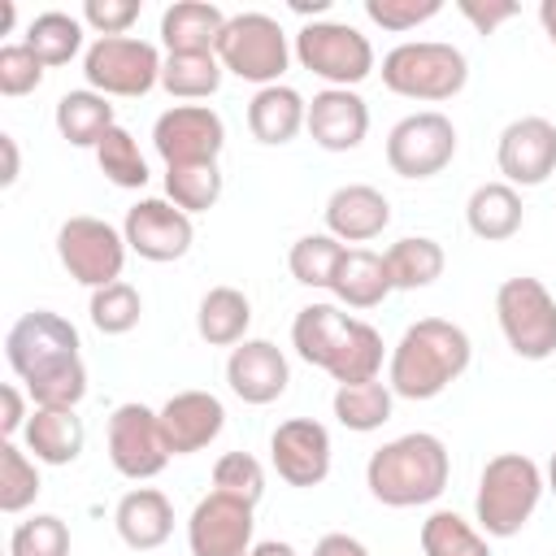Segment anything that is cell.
<instances>
[{"instance_id": "9c48e42d", "label": "cell", "mask_w": 556, "mask_h": 556, "mask_svg": "<svg viewBox=\"0 0 556 556\" xmlns=\"http://www.w3.org/2000/svg\"><path fill=\"white\" fill-rule=\"evenodd\" d=\"M126 252H130L126 235L117 226H109L104 217L78 213V217H65L61 230H56V261H61V269L74 282L91 287V291H100L109 282H122Z\"/></svg>"}, {"instance_id": "e0dca14e", "label": "cell", "mask_w": 556, "mask_h": 556, "mask_svg": "<svg viewBox=\"0 0 556 556\" xmlns=\"http://www.w3.org/2000/svg\"><path fill=\"white\" fill-rule=\"evenodd\" d=\"M269 465L287 486H321L330 478V430L313 417H287L269 434Z\"/></svg>"}, {"instance_id": "74e56055", "label": "cell", "mask_w": 556, "mask_h": 556, "mask_svg": "<svg viewBox=\"0 0 556 556\" xmlns=\"http://www.w3.org/2000/svg\"><path fill=\"white\" fill-rule=\"evenodd\" d=\"M96 165H100V174L113 182V187H126V191H139V187H148V161H143V152H139V143H135V135L126 130V126H113L104 139H100V148H96Z\"/></svg>"}, {"instance_id": "8992f818", "label": "cell", "mask_w": 556, "mask_h": 556, "mask_svg": "<svg viewBox=\"0 0 556 556\" xmlns=\"http://www.w3.org/2000/svg\"><path fill=\"white\" fill-rule=\"evenodd\" d=\"M469 83V61L460 48L443 43V39H413V43H395L382 56V87L404 96V100H421V104H439L460 96Z\"/></svg>"}, {"instance_id": "44dd1931", "label": "cell", "mask_w": 556, "mask_h": 556, "mask_svg": "<svg viewBox=\"0 0 556 556\" xmlns=\"http://www.w3.org/2000/svg\"><path fill=\"white\" fill-rule=\"evenodd\" d=\"M156 413H161V430L174 456L204 452L226 426V404L213 391H178Z\"/></svg>"}, {"instance_id": "f5cc1de1", "label": "cell", "mask_w": 556, "mask_h": 556, "mask_svg": "<svg viewBox=\"0 0 556 556\" xmlns=\"http://www.w3.org/2000/svg\"><path fill=\"white\" fill-rule=\"evenodd\" d=\"M13 22H17V9H13V0H0V30L9 35V30H13Z\"/></svg>"}, {"instance_id": "6da1fadb", "label": "cell", "mask_w": 556, "mask_h": 556, "mask_svg": "<svg viewBox=\"0 0 556 556\" xmlns=\"http://www.w3.org/2000/svg\"><path fill=\"white\" fill-rule=\"evenodd\" d=\"M78 330L52 308L22 313L4 334V356L35 408H78L87 395V365Z\"/></svg>"}, {"instance_id": "f1b7e54d", "label": "cell", "mask_w": 556, "mask_h": 556, "mask_svg": "<svg viewBox=\"0 0 556 556\" xmlns=\"http://www.w3.org/2000/svg\"><path fill=\"white\" fill-rule=\"evenodd\" d=\"M52 122H56V130H61V139H65L70 148H91V152H96L100 139L117 126L109 96H100V91H91V87L65 91V96L56 100Z\"/></svg>"}, {"instance_id": "8d00e7d4", "label": "cell", "mask_w": 556, "mask_h": 556, "mask_svg": "<svg viewBox=\"0 0 556 556\" xmlns=\"http://www.w3.org/2000/svg\"><path fill=\"white\" fill-rule=\"evenodd\" d=\"M43 491L39 482V460L17 447L13 439L0 443V513H26L35 504V495Z\"/></svg>"}, {"instance_id": "9a60e30c", "label": "cell", "mask_w": 556, "mask_h": 556, "mask_svg": "<svg viewBox=\"0 0 556 556\" xmlns=\"http://www.w3.org/2000/svg\"><path fill=\"white\" fill-rule=\"evenodd\" d=\"M256 504L239 500V495H226V491H208L191 517H187V547L191 556H248L256 543H252V530H256V517H252Z\"/></svg>"}, {"instance_id": "d6a6232c", "label": "cell", "mask_w": 556, "mask_h": 556, "mask_svg": "<svg viewBox=\"0 0 556 556\" xmlns=\"http://www.w3.org/2000/svg\"><path fill=\"white\" fill-rule=\"evenodd\" d=\"M48 70L52 65H70L83 52V17H70L61 9H48L39 17H30L26 39H22Z\"/></svg>"}, {"instance_id": "7402d4cb", "label": "cell", "mask_w": 556, "mask_h": 556, "mask_svg": "<svg viewBox=\"0 0 556 556\" xmlns=\"http://www.w3.org/2000/svg\"><path fill=\"white\" fill-rule=\"evenodd\" d=\"M326 235L339 243H369L391 226V200L369 182H343L326 200Z\"/></svg>"}, {"instance_id": "c3c4849f", "label": "cell", "mask_w": 556, "mask_h": 556, "mask_svg": "<svg viewBox=\"0 0 556 556\" xmlns=\"http://www.w3.org/2000/svg\"><path fill=\"white\" fill-rule=\"evenodd\" d=\"M313 556H369V547H365L361 539H352V534L334 530V534H321V539H317Z\"/></svg>"}, {"instance_id": "7c38bea8", "label": "cell", "mask_w": 556, "mask_h": 556, "mask_svg": "<svg viewBox=\"0 0 556 556\" xmlns=\"http://www.w3.org/2000/svg\"><path fill=\"white\" fill-rule=\"evenodd\" d=\"M456 156V126L439 109L408 113L387 135V165L400 178H434Z\"/></svg>"}, {"instance_id": "4316f807", "label": "cell", "mask_w": 556, "mask_h": 556, "mask_svg": "<svg viewBox=\"0 0 556 556\" xmlns=\"http://www.w3.org/2000/svg\"><path fill=\"white\" fill-rule=\"evenodd\" d=\"M526 222V208H521V191L508 187L504 178L500 182H482L469 191V204H465V226L482 239V243H504L521 230Z\"/></svg>"}, {"instance_id": "7bdbcfd3", "label": "cell", "mask_w": 556, "mask_h": 556, "mask_svg": "<svg viewBox=\"0 0 556 556\" xmlns=\"http://www.w3.org/2000/svg\"><path fill=\"white\" fill-rule=\"evenodd\" d=\"M443 13V0H365V17L382 30H417L421 22L439 17Z\"/></svg>"}, {"instance_id": "bcb514c9", "label": "cell", "mask_w": 556, "mask_h": 556, "mask_svg": "<svg viewBox=\"0 0 556 556\" xmlns=\"http://www.w3.org/2000/svg\"><path fill=\"white\" fill-rule=\"evenodd\" d=\"M456 9H460V17H465L478 35H495L504 22L517 17V4H513V0H456Z\"/></svg>"}, {"instance_id": "4dcf8cb0", "label": "cell", "mask_w": 556, "mask_h": 556, "mask_svg": "<svg viewBox=\"0 0 556 556\" xmlns=\"http://www.w3.org/2000/svg\"><path fill=\"white\" fill-rule=\"evenodd\" d=\"M382 265H387V278H391V291H421L430 282L443 278V248L439 239L430 235H404L395 239L387 252H382Z\"/></svg>"}, {"instance_id": "ee69618b", "label": "cell", "mask_w": 556, "mask_h": 556, "mask_svg": "<svg viewBox=\"0 0 556 556\" xmlns=\"http://www.w3.org/2000/svg\"><path fill=\"white\" fill-rule=\"evenodd\" d=\"M43 70L48 65L26 43H4L0 48V96H9V100L30 96L43 83Z\"/></svg>"}, {"instance_id": "f35d334b", "label": "cell", "mask_w": 556, "mask_h": 556, "mask_svg": "<svg viewBox=\"0 0 556 556\" xmlns=\"http://www.w3.org/2000/svg\"><path fill=\"white\" fill-rule=\"evenodd\" d=\"M165 195L182 213H208L222 200V169H217V161H208V165H169L165 169Z\"/></svg>"}, {"instance_id": "1f68e13d", "label": "cell", "mask_w": 556, "mask_h": 556, "mask_svg": "<svg viewBox=\"0 0 556 556\" xmlns=\"http://www.w3.org/2000/svg\"><path fill=\"white\" fill-rule=\"evenodd\" d=\"M391 404H395V391L387 382H343L334 387V417L343 430H356V434H369V430H382L391 421Z\"/></svg>"}, {"instance_id": "60d3db41", "label": "cell", "mask_w": 556, "mask_h": 556, "mask_svg": "<svg viewBox=\"0 0 556 556\" xmlns=\"http://www.w3.org/2000/svg\"><path fill=\"white\" fill-rule=\"evenodd\" d=\"M9 556H70V526L56 513H35L13 526Z\"/></svg>"}, {"instance_id": "4fadbf2b", "label": "cell", "mask_w": 556, "mask_h": 556, "mask_svg": "<svg viewBox=\"0 0 556 556\" xmlns=\"http://www.w3.org/2000/svg\"><path fill=\"white\" fill-rule=\"evenodd\" d=\"M169 456L174 452L165 443L156 408H148L139 400H126V404L113 408V417H109V460L122 478L148 482L169 465Z\"/></svg>"}, {"instance_id": "836d02e7", "label": "cell", "mask_w": 556, "mask_h": 556, "mask_svg": "<svg viewBox=\"0 0 556 556\" xmlns=\"http://www.w3.org/2000/svg\"><path fill=\"white\" fill-rule=\"evenodd\" d=\"M222 61L217 52H182V56H165L161 65V87L174 100H208L222 87Z\"/></svg>"}, {"instance_id": "f546056e", "label": "cell", "mask_w": 556, "mask_h": 556, "mask_svg": "<svg viewBox=\"0 0 556 556\" xmlns=\"http://www.w3.org/2000/svg\"><path fill=\"white\" fill-rule=\"evenodd\" d=\"M252 326V300L239 287H208L195 308V330L208 348H239Z\"/></svg>"}, {"instance_id": "f907efd6", "label": "cell", "mask_w": 556, "mask_h": 556, "mask_svg": "<svg viewBox=\"0 0 556 556\" xmlns=\"http://www.w3.org/2000/svg\"><path fill=\"white\" fill-rule=\"evenodd\" d=\"M248 556H300V552H295L287 539H265V543H256Z\"/></svg>"}, {"instance_id": "cb8c5ba5", "label": "cell", "mask_w": 556, "mask_h": 556, "mask_svg": "<svg viewBox=\"0 0 556 556\" xmlns=\"http://www.w3.org/2000/svg\"><path fill=\"white\" fill-rule=\"evenodd\" d=\"M83 443H87V426L78 408H30L22 447L39 465H74L83 456Z\"/></svg>"}, {"instance_id": "2e32d148", "label": "cell", "mask_w": 556, "mask_h": 556, "mask_svg": "<svg viewBox=\"0 0 556 556\" xmlns=\"http://www.w3.org/2000/svg\"><path fill=\"white\" fill-rule=\"evenodd\" d=\"M122 235H126V248L152 265H165V261H182L191 252V239H195V226H191V213L174 208L169 200H139L126 208V222H122Z\"/></svg>"}, {"instance_id": "5bb4252c", "label": "cell", "mask_w": 556, "mask_h": 556, "mask_svg": "<svg viewBox=\"0 0 556 556\" xmlns=\"http://www.w3.org/2000/svg\"><path fill=\"white\" fill-rule=\"evenodd\" d=\"M152 148L169 165H208L226 148V122L208 104H174L152 122Z\"/></svg>"}, {"instance_id": "7a4b0ae2", "label": "cell", "mask_w": 556, "mask_h": 556, "mask_svg": "<svg viewBox=\"0 0 556 556\" xmlns=\"http://www.w3.org/2000/svg\"><path fill=\"white\" fill-rule=\"evenodd\" d=\"M291 348L304 365L326 369L339 387L343 382H374L382 369V334L361 321L348 317L339 304H304L291 321Z\"/></svg>"}, {"instance_id": "5b68a950", "label": "cell", "mask_w": 556, "mask_h": 556, "mask_svg": "<svg viewBox=\"0 0 556 556\" xmlns=\"http://www.w3.org/2000/svg\"><path fill=\"white\" fill-rule=\"evenodd\" d=\"M547 482L543 469L526 452H500L482 465L478 495H473V517L486 539H513L521 526L534 517Z\"/></svg>"}, {"instance_id": "277c9868", "label": "cell", "mask_w": 556, "mask_h": 556, "mask_svg": "<svg viewBox=\"0 0 556 556\" xmlns=\"http://www.w3.org/2000/svg\"><path fill=\"white\" fill-rule=\"evenodd\" d=\"M447 478H452V456H447L443 439L430 430H408V434L382 443L365 460V486L387 508L434 504L447 491Z\"/></svg>"}, {"instance_id": "603a6c76", "label": "cell", "mask_w": 556, "mask_h": 556, "mask_svg": "<svg viewBox=\"0 0 556 556\" xmlns=\"http://www.w3.org/2000/svg\"><path fill=\"white\" fill-rule=\"evenodd\" d=\"M113 526H117V539L135 552H156L169 534H174V504L165 491L156 486H135L117 500L113 508Z\"/></svg>"}, {"instance_id": "ba28073f", "label": "cell", "mask_w": 556, "mask_h": 556, "mask_svg": "<svg viewBox=\"0 0 556 556\" xmlns=\"http://www.w3.org/2000/svg\"><path fill=\"white\" fill-rule=\"evenodd\" d=\"M495 317L521 361H547L556 352V300L539 278H504L495 291Z\"/></svg>"}, {"instance_id": "d590c367", "label": "cell", "mask_w": 556, "mask_h": 556, "mask_svg": "<svg viewBox=\"0 0 556 556\" xmlns=\"http://www.w3.org/2000/svg\"><path fill=\"white\" fill-rule=\"evenodd\" d=\"M421 556H491L482 530H473L460 513L434 508L421 521Z\"/></svg>"}, {"instance_id": "d6986e66", "label": "cell", "mask_w": 556, "mask_h": 556, "mask_svg": "<svg viewBox=\"0 0 556 556\" xmlns=\"http://www.w3.org/2000/svg\"><path fill=\"white\" fill-rule=\"evenodd\" d=\"M291 382V365L282 356V348H274L269 339H243L239 348H230L226 356V387L243 400V404H274Z\"/></svg>"}, {"instance_id": "30bf717a", "label": "cell", "mask_w": 556, "mask_h": 556, "mask_svg": "<svg viewBox=\"0 0 556 556\" xmlns=\"http://www.w3.org/2000/svg\"><path fill=\"white\" fill-rule=\"evenodd\" d=\"M295 61L326 87H356L374 74V43L348 22H304L295 35Z\"/></svg>"}, {"instance_id": "f6af8a7d", "label": "cell", "mask_w": 556, "mask_h": 556, "mask_svg": "<svg viewBox=\"0 0 556 556\" xmlns=\"http://www.w3.org/2000/svg\"><path fill=\"white\" fill-rule=\"evenodd\" d=\"M139 0H87L83 4V26H91L100 39H113V35H126L135 22H139Z\"/></svg>"}, {"instance_id": "3957f363", "label": "cell", "mask_w": 556, "mask_h": 556, "mask_svg": "<svg viewBox=\"0 0 556 556\" xmlns=\"http://www.w3.org/2000/svg\"><path fill=\"white\" fill-rule=\"evenodd\" d=\"M469 361H473V343L456 321L421 317L391 348L387 387L400 400H434L469 369Z\"/></svg>"}, {"instance_id": "83f0119b", "label": "cell", "mask_w": 556, "mask_h": 556, "mask_svg": "<svg viewBox=\"0 0 556 556\" xmlns=\"http://www.w3.org/2000/svg\"><path fill=\"white\" fill-rule=\"evenodd\" d=\"M330 295L343 304V308H378L387 295H391V278H387V265L378 252L369 248H348L339 269H334V282H330Z\"/></svg>"}, {"instance_id": "db71d44e", "label": "cell", "mask_w": 556, "mask_h": 556, "mask_svg": "<svg viewBox=\"0 0 556 556\" xmlns=\"http://www.w3.org/2000/svg\"><path fill=\"white\" fill-rule=\"evenodd\" d=\"M543 482H547V491L556 495V452H552V460H547V473H543Z\"/></svg>"}, {"instance_id": "681fc988", "label": "cell", "mask_w": 556, "mask_h": 556, "mask_svg": "<svg viewBox=\"0 0 556 556\" xmlns=\"http://www.w3.org/2000/svg\"><path fill=\"white\" fill-rule=\"evenodd\" d=\"M0 152H4V174H0V182L13 187V182H17V169H22V161H17V139H13V135H0Z\"/></svg>"}, {"instance_id": "484cf974", "label": "cell", "mask_w": 556, "mask_h": 556, "mask_svg": "<svg viewBox=\"0 0 556 556\" xmlns=\"http://www.w3.org/2000/svg\"><path fill=\"white\" fill-rule=\"evenodd\" d=\"M226 30V13L208 0H174L161 13V43L165 56L182 52H217V39Z\"/></svg>"}, {"instance_id": "7dc6e473", "label": "cell", "mask_w": 556, "mask_h": 556, "mask_svg": "<svg viewBox=\"0 0 556 556\" xmlns=\"http://www.w3.org/2000/svg\"><path fill=\"white\" fill-rule=\"evenodd\" d=\"M26 421H30V413H26V395H22L13 382H4V387H0V434L13 439V434L26 430Z\"/></svg>"}, {"instance_id": "d4e9b609", "label": "cell", "mask_w": 556, "mask_h": 556, "mask_svg": "<svg viewBox=\"0 0 556 556\" xmlns=\"http://www.w3.org/2000/svg\"><path fill=\"white\" fill-rule=\"evenodd\" d=\"M308 122V100L287 87V83H274V87H261L252 100H248V130L256 143L265 148H282L291 143Z\"/></svg>"}, {"instance_id": "816d5d0a", "label": "cell", "mask_w": 556, "mask_h": 556, "mask_svg": "<svg viewBox=\"0 0 556 556\" xmlns=\"http://www.w3.org/2000/svg\"><path fill=\"white\" fill-rule=\"evenodd\" d=\"M539 22H543V35H547L552 48H556V0H543V4H539Z\"/></svg>"}, {"instance_id": "b9f144b4", "label": "cell", "mask_w": 556, "mask_h": 556, "mask_svg": "<svg viewBox=\"0 0 556 556\" xmlns=\"http://www.w3.org/2000/svg\"><path fill=\"white\" fill-rule=\"evenodd\" d=\"M213 491L239 495L248 504H261V495H265V469H261V460L252 452H226L213 465Z\"/></svg>"}, {"instance_id": "52a82bcc", "label": "cell", "mask_w": 556, "mask_h": 556, "mask_svg": "<svg viewBox=\"0 0 556 556\" xmlns=\"http://www.w3.org/2000/svg\"><path fill=\"white\" fill-rule=\"evenodd\" d=\"M291 43H287V30L278 26V17L269 13H235L226 17V30L217 39V61L226 74L243 78V83H256L261 87H274L287 65H291Z\"/></svg>"}, {"instance_id": "8fae6325", "label": "cell", "mask_w": 556, "mask_h": 556, "mask_svg": "<svg viewBox=\"0 0 556 556\" xmlns=\"http://www.w3.org/2000/svg\"><path fill=\"white\" fill-rule=\"evenodd\" d=\"M161 65L165 56L156 52V43L135 39V35H113V39H96L83 52V78L91 91L100 96H126L139 100L152 87H161Z\"/></svg>"}, {"instance_id": "e575fe53", "label": "cell", "mask_w": 556, "mask_h": 556, "mask_svg": "<svg viewBox=\"0 0 556 556\" xmlns=\"http://www.w3.org/2000/svg\"><path fill=\"white\" fill-rule=\"evenodd\" d=\"M343 252H348V243H339V239L326 235V230H321V235H300V239L291 243V252H287V269H291V278H295L300 287H321V291H330Z\"/></svg>"}, {"instance_id": "ac0fdd59", "label": "cell", "mask_w": 556, "mask_h": 556, "mask_svg": "<svg viewBox=\"0 0 556 556\" xmlns=\"http://www.w3.org/2000/svg\"><path fill=\"white\" fill-rule=\"evenodd\" d=\"M495 165L508 187H543L556 174V122L517 117L500 130Z\"/></svg>"}, {"instance_id": "ffe728a7", "label": "cell", "mask_w": 556, "mask_h": 556, "mask_svg": "<svg viewBox=\"0 0 556 556\" xmlns=\"http://www.w3.org/2000/svg\"><path fill=\"white\" fill-rule=\"evenodd\" d=\"M304 130L313 135L317 148L326 152H352L369 135V104L352 87H321L308 100V122Z\"/></svg>"}, {"instance_id": "ab89813d", "label": "cell", "mask_w": 556, "mask_h": 556, "mask_svg": "<svg viewBox=\"0 0 556 556\" xmlns=\"http://www.w3.org/2000/svg\"><path fill=\"white\" fill-rule=\"evenodd\" d=\"M87 317L100 334H130L143 317V295L130 287V282H109L100 291H91V304H87Z\"/></svg>"}]
</instances>
